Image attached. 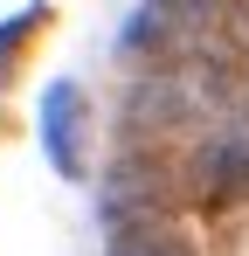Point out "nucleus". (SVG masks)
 I'll return each instance as SVG.
<instances>
[{
    "label": "nucleus",
    "instance_id": "obj_1",
    "mask_svg": "<svg viewBox=\"0 0 249 256\" xmlns=\"http://www.w3.org/2000/svg\"><path fill=\"white\" fill-rule=\"evenodd\" d=\"M214 21V0H146L124 28V48H152V56H187Z\"/></svg>",
    "mask_w": 249,
    "mask_h": 256
},
{
    "label": "nucleus",
    "instance_id": "obj_5",
    "mask_svg": "<svg viewBox=\"0 0 249 256\" xmlns=\"http://www.w3.org/2000/svg\"><path fill=\"white\" fill-rule=\"evenodd\" d=\"M111 256H180V250H173L166 236H152L146 222H132V228L118 236V242H111Z\"/></svg>",
    "mask_w": 249,
    "mask_h": 256
},
{
    "label": "nucleus",
    "instance_id": "obj_6",
    "mask_svg": "<svg viewBox=\"0 0 249 256\" xmlns=\"http://www.w3.org/2000/svg\"><path fill=\"white\" fill-rule=\"evenodd\" d=\"M35 28H42V7H28V14H14V21L0 28V76H7V56H14V42H21V35H35Z\"/></svg>",
    "mask_w": 249,
    "mask_h": 256
},
{
    "label": "nucleus",
    "instance_id": "obj_4",
    "mask_svg": "<svg viewBox=\"0 0 249 256\" xmlns=\"http://www.w3.org/2000/svg\"><path fill=\"white\" fill-rule=\"evenodd\" d=\"M132 201H146V208H160V187L146 180V166H118V180H111V214H124Z\"/></svg>",
    "mask_w": 249,
    "mask_h": 256
},
{
    "label": "nucleus",
    "instance_id": "obj_3",
    "mask_svg": "<svg viewBox=\"0 0 249 256\" xmlns=\"http://www.w3.org/2000/svg\"><path fill=\"white\" fill-rule=\"evenodd\" d=\"M201 173H208L214 194H242V187H249V118L228 125V132L201 152Z\"/></svg>",
    "mask_w": 249,
    "mask_h": 256
},
{
    "label": "nucleus",
    "instance_id": "obj_2",
    "mask_svg": "<svg viewBox=\"0 0 249 256\" xmlns=\"http://www.w3.org/2000/svg\"><path fill=\"white\" fill-rule=\"evenodd\" d=\"M76 125H83V90L76 84H48V90H42V146H48V160L70 173V180L83 173Z\"/></svg>",
    "mask_w": 249,
    "mask_h": 256
}]
</instances>
